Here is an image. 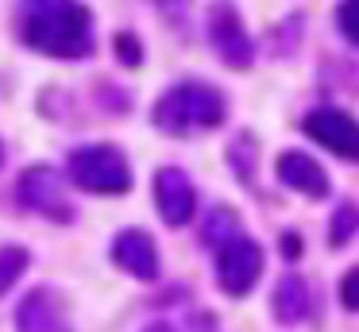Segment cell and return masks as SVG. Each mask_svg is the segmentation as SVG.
<instances>
[{
  "mask_svg": "<svg viewBox=\"0 0 359 332\" xmlns=\"http://www.w3.org/2000/svg\"><path fill=\"white\" fill-rule=\"evenodd\" d=\"M20 39L47 58H62V62L89 58L97 46L93 12L81 0H43L24 15Z\"/></svg>",
  "mask_w": 359,
  "mask_h": 332,
  "instance_id": "1",
  "label": "cell"
},
{
  "mask_svg": "<svg viewBox=\"0 0 359 332\" xmlns=\"http://www.w3.org/2000/svg\"><path fill=\"white\" fill-rule=\"evenodd\" d=\"M228 116V97L209 81H182L166 89L151 108V120L166 135H194V131H212Z\"/></svg>",
  "mask_w": 359,
  "mask_h": 332,
  "instance_id": "2",
  "label": "cell"
},
{
  "mask_svg": "<svg viewBox=\"0 0 359 332\" xmlns=\"http://www.w3.org/2000/svg\"><path fill=\"white\" fill-rule=\"evenodd\" d=\"M66 174L78 190L101 193V197H116V193L132 190V166H128L124 151L112 143H89L70 151L66 159Z\"/></svg>",
  "mask_w": 359,
  "mask_h": 332,
  "instance_id": "3",
  "label": "cell"
},
{
  "mask_svg": "<svg viewBox=\"0 0 359 332\" xmlns=\"http://www.w3.org/2000/svg\"><path fill=\"white\" fill-rule=\"evenodd\" d=\"M259 278H263V247H259V239L240 232L224 247H217V282L228 298H248Z\"/></svg>",
  "mask_w": 359,
  "mask_h": 332,
  "instance_id": "4",
  "label": "cell"
},
{
  "mask_svg": "<svg viewBox=\"0 0 359 332\" xmlns=\"http://www.w3.org/2000/svg\"><path fill=\"white\" fill-rule=\"evenodd\" d=\"M205 31H209L212 51L220 54L228 69H248L255 62V43H251L248 27H243L240 12L228 0H212L209 15H205Z\"/></svg>",
  "mask_w": 359,
  "mask_h": 332,
  "instance_id": "5",
  "label": "cell"
},
{
  "mask_svg": "<svg viewBox=\"0 0 359 332\" xmlns=\"http://www.w3.org/2000/svg\"><path fill=\"white\" fill-rule=\"evenodd\" d=\"M16 197L24 208L47 216V220H58V224L74 220V205L66 197V185L50 166H27L16 182Z\"/></svg>",
  "mask_w": 359,
  "mask_h": 332,
  "instance_id": "6",
  "label": "cell"
},
{
  "mask_svg": "<svg viewBox=\"0 0 359 332\" xmlns=\"http://www.w3.org/2000/svg\"><path fill=\"white\" fill-rule=\"evenodd\" d=\"M302 131L313 143L328 147L348 162H359V120H351L340 108H313L302 116Z\"/></svg>",
  "mask_w": 359,
  "mask_h": 332,
  "instance_id": "7",
  "label": "cell"
},
{
  "mask_svg": "<svg viewBox=\"0 0 359 332\" xmlns=\"http://www.w3.org/2000/svg\"><path fill=\"white\" fill-rule=\"evenodd\" d=\"M155 205H158L163 224H170V228H182V224L194 220L197 190H194V182H189V174L182 166H163L155 174Z\"/></svg>",
  "mask_w": 359,
  "mask_h": 332,
  "instance_id": "8",
  "label": "cell"
},
{
  "mask_svg": "<svg viewBox=\"0 0 359 332\" xmlns=\"http://www.w3.org/2000/svg\"><path fill=\"white\" fill-rule=\"evenodd\" d=\"M16 332H70L62 298L47 286L24 293V301L16 305Z\"/></svg>",
  "mask_w": 359,
  "mask_h": 332,
  "instance_id": "9",
  "label": "cell"
},
{
  "mask_svg": "<svg viewBox=\"0 0 359 332\" xmlns=\"http://www.w3.org/2000/svg\"><path fill=\"white\" fill-rule=\"evenodd\" d=\"M274 174L286 190H297L302 197H313V201H325L328 197V174L313 154L305 151H282L274 159Z\"/></svg>",
  "mask_w": 359,
  "mask_h": 332,
  "instance_id": "10",
  "label": "cell"
},
{
  "mask_svg": "<svg viewBox=\"0 0 359 332\" xmlns=\"http://www.w3.org/2000/svg\"><path fill=\"white\" fill-rule=\"evenodd\" d=\"M112 263H116L124 274L143 278V282L158 278V247L143 228L116 232V239H112Z\"/></svg>",
  "mask_w": 359,
  "mask_h": 332,
  "instance_id": "11",
  "label": "cell"
},
{
  "mask_svg": "<svg viewBox=\"0 0 359 332\" xmlns=\"http://www.w3.org/2000/svg\"><path fill=\"white\" fill-rule=\"evenodd\" d=\"M274 317L282 324H302L313 309V293H309V282L302 274H282L278 286H274V301H271Z\"/></svg>",
  "mask_w": 359,
  "mask_h": 332,
  "instance_id": "12",
  "label": "cell"
},
{
  "mask_svg": "<svg viewBox=\"0 0 359 332\" xmlns=\"http://www.w3.org/2000/svg\"><path fill=\"white\" fill-rule=\"evenodd\" d=\"M240 236V216L232 213V208H224V205H217V208H209L205 213V224H201V244L205 247H224L228 239H236Z\"/></svg>",
  "mask_w": 359,
  "mask_h": 332,
  "instance_id": "13",
  "label": "cell"
},
{
  "mask_svg": "<svg viewBox=\"0 0 359 332\" xmlns=\"http://www.w3.org/2000/svg\"><path fill=\"white\" fill-rule=\"evenodd\" d=\"M255 162H259L255 135H251V131H240V135L228 143V166L236 170V178H240L243 185H251V178H255Z\"/></svg>",
  "mask_w": 359,
  "mask_h": 332,
  "instance_id": "14",
  "label": "cell"
},
{
  "mask_svg": "<svg viewBox=\"0 0 359 332\" xmlns=\"http://www.w3.org/2000/svg\"><path fill=\"white\" fill-rule=\"evenodd\" d=\"M27 263H32V255H27V247H0V298L12 290V286L20 282V274L27 270Z\"/></svg>",
  "mask_w": 359,
  "mask_h": 332,
  "instance_id": "15",
  "label": "cell"
},
{
  "mask_svg": "<svg viewBox=\"0 0 359 332\" xmlns=\"http://www.w3.org/2000/svg\"><path fill=\"white\" fill-rule=\"evenodd\" d=\"M359 232V208L351 205V201H344L340 208L332 213V224H328V239H332V247H344L351 236Z\"/></svg>",
  "mask_w": 359,
  "mask_h": 332,
  "instance_id": "16",
  "label": "cell"
},
{
  "mask_svg": "<svg viewBox=\"0 0 359 332\" xmlns=\"http://www.w3.org/2000/svg\"><path fill=\"white\" fill-rule=\"evenodd\" d=\"M336 27L351 46H359V0H340L336 8Z\"/></svg>",
  "mask_w": 359,
  "mask_h": 332,
  "instance_id": "17",
  "label": "cell"
},
{
  "mask_svg": "<svg viewBox=\"0 0 359 332\" xmlns=\"http://www.w3.org/2000/svg\"><path fill=\"white\" fill-rule=\"evenodd\" d=\"M112 51L120 54V62H124L128 69H135V66L143 62V43L132 35V31H120V35L112 39Z\"/></svg>",
  "mask_w": 359,
  "mask_h": 332,
  "instance_id": "18",
  "label": "cell"
},
{
  "mask_svg": "<svg viewBox=\"0 0 359 332\" xmlns=\"http://www.w3.org/2000/svg\"><path fill=\"white\" fill-rule=\"evenodd\" d=\"M340 301H344V309L359 313V267H351L348 274L340 278Z\"/></svg>",
  "mask_w": 359,
  "mask_h": 332,
  "instance_id": "19",
  "label": "cell"
},
{
  "mask_svg": "<svg viewBox=\"0 0 359 332\" xmlns=\"http://www.w3.org/2000/svg\"><path fill=\"white\" fill-rule=\"evenodd\" d=\"M282 251H286V259H297V255H302V236H297V232H286V236H282Z\"/></svg>",
  "mask_w": 359,
  "mask_h": 332,
  "instance_id": "20",
  "label": "cell"
},
{
  "mask_svg": "<svg viewBox=\"0 0 359 332\" xmlns=\"http://www.w3.org/2000/svg\"><path fill=\"white\" fill-rule=\"evenodd\" d=\"M143 332H178V328H174V324H166V321H155V324H147Z\"/></svg>",
  "mask_w": 359,
  "mask_h": 332,
  "instance_id": "21",
  "label": "cell"
},
{
  "mask_svg": "<svg viewBox=\"0 0 359 332\" xmlns=\"http://www.w3.org/2000/svg\"><path fill=\"white\" fill-rule=\"evenodd\" d=\"M0 166H4V143H0Z\"/></svg>",
  "mask_w": 359,
  "mask_h": 332,
  "instance_id": "22",
  "label": "cell"
}]
</instances>
